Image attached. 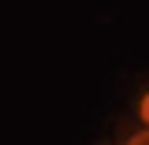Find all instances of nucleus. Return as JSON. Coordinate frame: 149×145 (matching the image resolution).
I'll return each mask as SVG.
<instances>
[{"instance_id":"f257e3e1","label":"nucleus","mask_w":149,"mask_h":145,"mask_svg":"<svg viewBox=\"0 0 149 145\" xmlns=\"http://www.w3.org/2000/svg\"><path fill=\"white\" fill-rule=\"evenodd\" d=\"M136 115H139V128H149V91H142L136 101Z\"/></svg>"},{"instance_id":"f03ea898","label":"nucleus","mask_w":149,"mask_h":145,"mask_svg":"<svg viewBox=\"0 0 149 145\" xmlns=\"http://www.w3.org/2000/svg\"><path fill=\"white\" fill-rule=\"evenodd\" d=\"M122 145H149V128H136V132H129Z\"/></svg>"}]
</instances>
